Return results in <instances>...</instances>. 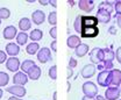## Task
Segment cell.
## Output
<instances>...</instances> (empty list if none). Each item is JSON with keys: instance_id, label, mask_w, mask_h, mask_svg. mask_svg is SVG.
I'll return each instance as SVG.
<instances>
[{"instance_id": "obj_1", "label": "cell", "mask_w": 121, "mask_h": 100, "mask_svg": "<svg viewBox=\"0 0 121 100\" xmlns=\"http://www.w3.org/2000/svg\"><path fill=\"white\" fill-rule=\"evenodd\" d=\"M83 93L86 97H97L98 96V87L93 82H85L83 84Z\"/></svg>"}, {"instance_id": "obj_2", "label": "cell", "mask_w": 121, "mask_h": 100, "mask_svg": "<svg viewBox=\"0 0 121 100\" xmlns=\"http://www.w3.org/2000/svg\"><path fill=\"white\" fill-rule=\"evenodd\" d=\"M97 82H98V85L101 87H109L111 86V72L106 71V70L101 71L97 77Z\"/></svg>"}, {"instance_id": "obj_3", "label": "cell", "mask_w": 121, "mask_h": 100, "mask_svg": "<svg viewBox=\"0 0 121 100\" xmlns=\"http://www.w3.org/2000/svg\"><path fill=\"white\" fill-rule=\"evenodd\" d=\"M90 59L94 64H100L104 62V51L100 48H94L90 52Z\"/></svg>"}, {"instance_id": "obj_4", "label": "cell", "mask_w": 121, "mask_h": 100, "mask_svg": "<svg viewBox=\"0 0 121 100\" xmlns=\"http://www.w3.org/2000/svg\"><path fill=\"white\" fill-rule=\"evenodd\" d=\"M99 28L98 27H82L80 29V36L84 39H93L98 36Z\"/></svg>"}, {"instance_id": "obj_5", "label": "cell", "mask_w": 121, "mask_h": 100, "mask_svg": "<svg viewBox=\"0 0 121 100\" xmlns=\"http://www.w3.org/2000/svg\"><path fill=\"white\" fill-rule=\"evenodd\" d=\"M82 27H98V19L92 15H80Z\"/></svg>"}, {"instance_id": "obj_6", "label": "cell", "mask_w": 121, "mask_h": 100, "mask_svg": "<svg viewBox=\"0 0 121 100\" xmlns=\"http://www.w3.org/2000/svg\"><path fill=\"white\" fill-rule=\"evenodd\" d=\"M6 91L11 94H13V97H17V98H22L26 96V87L20 85H13L9 87H6Z\"/></svg>"}, {"instance_id": "obj_7", "label": "cell", "mask_w": 121, "mask_h": 100, "mask_svg": "<svg viewBox=\"0 0 121 100\" xmlns=\"http://www.w3.org/2000/svg\"><path fill=\"white\" fill-rule=\"evenodd\" d=\"M120 97V90L115 86H109L105 91V99L106 100H119Z\"/></svg>"}, {"instance_id": "obj_8", "label": "cell", "mask_w": 121, "mask_h": 100, "mask_svg": "<svg viewBox=\"0 0 121 100\" xmlns=\"http://www.w3.org/2000/svg\"><path fill=\"white\" fill-rule=\"evenodd\" d=\"M37 55V59H39V62L40 63H42V64H44L47 62H49L50 59H51V50L49 49V48H42V49H40L39 50V52L36 54Z\"/></svg>"}, {"instance_id": "obj_9", "label": "cell", "mask_w": 121, "mask_h": 100, "mask_svg": "<svg viewBox=\"0 0 121 100\" xmlns=\"http://www.w3.org/2000/svg\"><path fill=\"white\" fill-rule=\"evenodd\" d=\"M21 66V63H20V59L16 57H9L7 58L6 61V68L12 72H17V70L20 69Z\"/></svg>"}, {"instance_id": "obj_10", "label": "cell", "mask_w": 121, "mask_h": 100, "mask_svg": "<svg viewBox=\"0 0 121 100\" xmlns=\"http://www.w3.org/2000/svg\"><path fill=\"white\" fill-rule=\"evenodd\" d=\"M78 6H79V9H82L83 12L91 13L94 9L95 4H94L93 0H79L78 1Z\"/></svg>"}, {"instance_id": "obj_11", "label": "cell", "mask_w": 121, "mask_h": 100, "mask_svg": "<svg viewBox=\"0 0 121 100\" xmlns=\"http://www.w3.org/2000/svg\"><path fill=\"white\" fill-rule=\"evenodd\" d=\"M28 76L23 72H16L13 77V85H20V86H25L28 83Z\"/></svg>"}, {"instance_id": "obj_12", "label": "cell", "mask_w": 121, "mask_h": 100, "mask_svg": "<svg viewBox=\"0 0 121 100\" xmlns=\"http://www.w3.org/2000/svg\"><path fill=\"white\" fill-rule=\"evenodd\" d=\"M95 71H97V68L93 65V64H86L82 71H80V74L83 78L85 79H89V78H92L94 74H95Z\"/></svg>"}, {"instance_id": "obj_13", "label": "cell", "mask_w": 121, "mask_h": 100, "mask_svg": "<svg viewBox=\"0 0 121 100\" xmlns=\"http://www.w3.org/2000/svg\"><path fill=\"white\" fill-rule=\"evenodd\" d=\"M109 72H111V86L119 87V85H121V71L119 69H113Z\"/></svg>"}, {"instance_id": "obj_14", "label": "cell", "mask_w": 121, "mask_h": 100, "mask_svg": "<svg viewBox=\"0 0 121 100\" xmlns=\"http://www.w3.org/2000/svg\"><path fill=\"white\" fill-rule=\"evenodd\" d=\"M44 20H45L44 12H42L40 9H36L35 12H33V14H31V21H33V23L40 26V25H42L44 22Z\"/></svg>"}, {"instance_id": "obj_15", "label": "cell", "mask_w": 121, "mask_h": 100, "mask_svg": "<svg viewBox=\"0 0 121 100\" xmlns=\"http://www.w3.org/2000/svg\"><path fill=\"white\" fill-rule=\"evenodd\" d=\"M2 35H4L5 40H13L17 35V30H16L14 26H7L2 30Z\"/></svg>"}, {"instance_id": "obj_16", "label": "cell", "mask_w": 121, "mask_h": 100, "mask_svg": "<svg viewBox=\"0 0 121 100\" xmlns=\"http://www.w3.org/2000/svg\"><path fill=\"white\" fill-rule=\"evenodd\" d=\"M5 50H6V54L9 55L11 57H16V55H19V52H20L19 45H17L16 43H13V42L7 43Z\"/></svg>"}, {"instance_id": "obj_17", "label": "cell", "mask_w": 121, "mask_h": 100, "mask_svg": "<svg viewBox=\"0 0 121 100\" xmlns=\"http://www.w3.org/2000/svg\"><path fill=\"white\" fill-rule=\"evenodd\" d=\"M41 74H42V70H41V68L37 66V65H34L29 70V72L27 73L28 78L31 79V80H37V79L41 77Z\"/></svg>"}, {"instance_id": "obj_18", "label": "cell", "mask_w": 121, "mask_h": 100, "mask_svg": "<svg viewBox=\"0 0 121 100\" xmlns=\"http://www.w3.org/2000/svg\"><path fill=\"white\" fill-rule=\"evenodd\" d=\"M66 44H68L69 48L76 49L79 44H82V42H80V37L77 36V35H70V36L68 37V40H66Z\"/></svg>"}, {"instance_id": "obj_19", "label": "cell", "mask_w": 121, "mask_h": 100, "mask_svg": "<svg viewBox=\"0 0 121 100\" xmlns=\"http://www.w3.org/2000/svg\"><path fill=\"white\" fill-rule=\"evenodd\" d=\"M95 17L98 19V22H101V23H108L111 21V14L100 9H98V14L95 15Z\"/></svg>"}, {"instance_id": "obj_20", "label": "cell", "mask_w": 121, "mask_h": 100, "mask_svg": "<svg viewBox=\"0 0 121 100\" xmlns=\"http://www.w3.org/2000/svg\"><path fill=\"white\" fill-rule=\"evenodd\" d=\"M87 52H89V45H87L86 43H82V44H79L75 50L76 56H78V57H84Z\"/></svg>"}, {"instance_id": "obj_21", "label": "cell", "mask_w": 121, "mask_h": 100, "mask_svg": "<svg viewBox=\"0 0 121 100\" xmlns=\"http://www.w3.org/2000/svg\"><path fill=\"white\" fill-rule=\"evenodd\" d=\"M19 28L21 31L26 33L27 30H29L31 28V21H30L28 17H22L20 21H19Z\"/></svg>"}, {"instance_id": "obj_22", "label": "cell", "mask_w": 121, "mask_h": 100, "mask_svg": "<svg viewBox=\"0 0 121 100\" xmlns=\"http://www.w3.org/2000/svg\"><path fill=\"white\" fill-rule=\"evenodd\" d=\"M35 65V62L34 61H31V59H26V61H23L22 63H21V66H20V69H21V72H23V73H28L29 70Z\"/></svg>"}, {"instance_id": "obj_23", "label": "cell", "mask_w": 121, "mask_h": 100, "mask_svg": "<svg viewBox=\"0 0 121 100\" xmlns=\"http://www.w3.org/2000/svg\"><path fill=\"white\" fill-rule=\"evenodd\" d=\"M43 37V31L41 29H33L29 34V39L34 42H37L40 40H42Z\"/></svg>"}, {"instance_id": "obj_24", "label": "cell", "mask_w": 121, "mask_h": 100, "mask_svg": "<svg viewBox=\"0 0 121 100\" xmlns=\"http://www.w3.org/2000/svg\"><path fill=\"white\" fill-rule=\"evenodd\" d=\"M39 50H40V45L37 42H31L27 44V47H26V51L28 55H35L39 52Z\"/></svg>"}, {"instance_id": "obj_25", "label": "cell", "mask_w": 121, "mask_h": 100, "mask_svg": "<svg viewBox=\"0 0 121 100\" xmlns=\"http://www.w3.org/2000/svg\"><path fill=\"white\" fill-rule=\"evenodd\" d=\"M28 39H29V35H28L27 33H23V31L17 33V35H16V42H17V45H25V44H27Z\"/></svg>"}, {"instance_id": "obj_26", "label": "cell", "mask_w": 121, "mask_h": 100, "mask_svg": "<svg viewBox=\"0 0 121 100\" xmlns=\"http://www.w3.org/2000/svg\"><path fill=\"white\" fill-rule=\"evenodd\" d=\"M113 4L112 2H109V1H103V2H100L99 4V7H98V9H100V11H105L107 13H112L113 12Z\"/></svg>"}, {"instance_id": "obj_27", "label": "cell", "mask_w": 121, "mask_h": 100, "mask_svg": "<svg viewBox=\"0 0 121 100\" xmlns=\"http://www.w3.org/2000/svg\"><path fill=\"white\" fill-rule=\"evenodd\" d=\"M104 51V62H113V59L115 58V52L108 48L103 49Z\"/></svg>"}, {"instance_id": "obj_28", "label": "cell", "mask_w": 121, "mask_h": 100, "mask_svg": "<svg viewBox=\"0 0 121 100\" xmlns=\"http://www.w3.org/2000/svg\"><path fill=\"white\" fill-rule=\"evenodd\" d=\"M9 82V76L4 71H0V87H4L8 84Z\"/></svg>"}, {"instance_id": "obj_29", "label": "cell", "mask_w": 121, "mask_h": 100, "mask_svg": "<svg viewBox=\"0 0 121 100\" xmlns=\"http://www.w3.org/2000/svg\"><path fill=\"white\" fill-rule=\"evenodd\" d=\"M48 22L52 27H56V25H57V12L49 13V15H48Z\"/></svg>"}, {"instance_id": "obj_30", "label": "cell", "mask_w": 121, "mask_h": 100, "mask_svg": "<svg viewBox=\"0 0 121 100\" xmlns=\"http://www.w3.org/2000/svg\"><path fill=\"white\" fill-rule=\"evenodd\" d=\"M49 77L52 79V80H56L57 79V66L56 65H52L49 68Z\"/></svg>"}, {"instance_id": "obj_31", "label": "cell", "mask_w": 121, "mask_h": 100, "mask_svg": "<svg viewBox=\"0 0 121 100\" xmlns=\"http://www.w3.org/2000/svg\"><path fill=\"white\" fill-rule=\"evenodd\" d=\"M11 16V11L6 7H2L0 8V19L4 20V19H8Z\"/></svg>"}, {"instance_id": "obj_32", "label": "cell", "mask_w": 121, "mask_h": 100, "mask_svg": "<svg viewBox=\"0 0 121 100\" xmlns=\"http://www.w3.org/2000/svg\"><path fill=\"white\" fill-rule=\"evenodd\" d=\"M73 27H75V30L77 33H80V29H82V22H80V15H78L76 17L75 22H73Z\"/></svg>"}, {"instance_id": "obj_33", "label": "cell", "mask_w": 121, "mask_h": 100, "mask_svg": "<svg viewBox=\"0 0 121 100\" xmlns=\"http://www.w3.org/2000/svg\"><path fill=\"white\" fill-rule=\"evenodd\" d=\"M114 9H115V12H117L118 16L121 15V0H118V1L114 2Z\"/></svg>"}, {"instance_id": "obj_34", "label": "cell", "mask_w": 121, "mask_h": 100, "mask_svg": "<svg viewBox=\"0 0 121 100\" xmlns=\"http://www.w3.org/2000/svg\"><path fill=\"white\" fill-rule=\"evenodd\" d=\"M49 35H50L54 40H56V39H57V28H56V27H52V28L49 30Z\"/></svg>"}, {"instance_id": "obj_35", "label": "cell", "mask_w": 121, "mask_h": 100, "mask_svg": "<svg viewBox=\"0 0 121 100\" xmlns=\"http://www.w3.org/2000/svg\"><path fill=\"white\" fill-rule=\"evenodd\" d=\"M6 61H7V54H6V51L0 50V64L5 63Z\"/></svg>"}, {"instance_id": "obj_36", "label": "cell", "mask_w": 121, "mask_h": 100, "mask_svg": "<svg viewBox=\"0 0 121 100\" xmlns=\"http://www.w3.org/2000/svg\"><path fill=\"white\" fill-rule=\"evenodd\" d=\"M77 59H75L73 57H70L69 59V68H71V69H75L76 66H77Z\"/></svg>"}, {"instance_id": "obj_37", "label": "cell", "mask_w": 121, "mask_h": 100, "mask_svg": "<svg viewBox=\"0 0 121 100\" xmlns=\"http://www.w3.org/2000/svg\"><path fill=\"white\" fill-rule=\"evenodd\" d=\"M115 58H117V61H118V62L121 64V47H119V48L117 49V52H115Z\"/></svg>"}, {"instance_id": "obj_38", "label": "cell", "mask_w": 121, "mask_h": 100, "mask_svg": "<svg viewBox=\"0 0 121 100\" xmlns=\"http://www.w3.org/2000/svg\"><path fill=\"white\" fill-rule=\"evenodd\" d=\"M51 50L54 52H57V41H52L51 42Z\"/></svg>"}, {"instance_id": "obj_39", "label": "cell", "mask_w": 121, "mask_h": 100, "mask_svg": "<svg viewBox=\"0 0 121 100\" xmlns=\"http://www.w3.org/2000/svg\"><path fill=\"white\" fill-rule=\"evenodd\" d=\"M72 74H73V69H71V68L68 66V78H71Z\"/></svg>"}, {"instance_id": "obj_40", "label": "cell", "mask_w": 121, "mask_h": 100, "mask_svg": "<svg viewBox=\"0 0 121 100\" xmlns=\"http://www.w3.org/2000/svg\"><path fill=\"white\" fill-rule=\"evenodd\" d=\"M49 4H50L52 7H55V8L57 7V1H56V0H49Z\"/></svg>"}, {"instance_id": "obj_41", "label": "cell", "mask_w": 121, "mask_h": 100, "mask_svg": "<svg viewBox=\"0 0 121 100\" xmlns=\"http://www.w3.org/2000/svg\"><path fill=\"white\" fill-rule=\"evenodd\" d=\"M117 19V25H118V27L121 28V15H119L118 17H115Z\"/></svg>"}, {"instance_id": "obj_42", "label": "cell", "mask_w": 121, "mask_h": 100, "mask_svg": "<svg viewBox=\"0 0 121 100\" xmlns=\"http://www.w3.org/2000/svg\"><path fill=\"white\" fill-rule=\"evenodd\" d=\"M39 2H40L41 5L45 6V5H48V4H49V0H39Z\"/></svg>"}, {"instance_id": "obj_43", "label": "cell", "mask_w": 121, "mask_h": 100, "mask_svg": "<svg viewBox=\"0 0 121 100\" xmlns=\"http://www.w3.org/2000/svg\"><path fill=\"white\" fill-rule=\"evenodd\" d=\"M82 100H95V98L94 97H86V96H84Z\"/></svg>"}, {"instance_id": "obj_44", "label": "cell", "mask_w": 121, "mask_h": 100, "mask_svg": "<svg viewBox=\"0 0 121 100\" xmlns=\"http://www.w3.org/2000/svg\"><path fill=\"white\" fill-rule=\"evenodd\" d=\"M109 33H111V34H113V35H114V34H117L115 28H114V27H111V28H109Z\"/></svg>"}, {"instance_id": "obj_45", "label": "cell", "mask_w": 121, "mask_h": 100, "mask_svg": "<svg viewBox=\"0 0 121 100\" xmlns=\"http://www.w3.org/2000/svg\"><path fill=\"white\" fill-rule=\"evenodd\" d=\"M8 100H22L21 98H17V97H9Z\"/></svg>"}, {"instance_id": "obj_46", "label": "cell", "mask_w": 121, "mask_h": 100, "mask_svg": "<svg viewBox=\"0 0 121 100\" xmlns=\"http://www.w3.org/2000/svg\"><path fill=\"white\" fill-rule=\"evenodd\" d=\"M52 99L57 100V91H55V92H54V94H52Z\"/></svg>"}, {"instance_id": "obj_47", "label": "cell", "mask_w": 121, "mask_h": 100, "mask_svg": "<svg viewBox=\"0 0 121 100\" xmlns=\"http://www.w3.org/2000/svg\"><path fill=\"white\" fill-rule=\"evenodd\" d=\"M97 99H98V100H106L105 98H103V97H101V96H99V94L97 96Z\"/></svg>"}, {"instance_id": "obj_48", "label": "cell", "mask_w": 121, "mask_h": 100, "mask_svg": "<svg viewBox=\"0 0 121 100\" xmlns=\"http://www.w3.org/2000/svg\"><path fill=\"white\" fill-rule=\"evenodd\" d=\"M70 87H71V85H70V82H68V92H70Z\"/></svg>"}, {"instance_id": "obj_49", "label": "cell", "mask_w": 121, "mask_h": 100, "mask_svg": "<svg viewBox=\"0 0 121 100\" xmlns=\"http://www.w3.org/2000/svg\"><path fill=\"white\" fill-rule=\"evenodd\" d=\"M2 94H4V91H2V90L0 88V99L2 98Z\"/></svg>"}, {"instance_id": "obj_50", "label": "cell", "mask_w": 121, "mask_h": 100, "mask_svg": "<svg viewBox=\"0 0 121 100\" xmlns=\"http://www.w3.org/2000/svg\"><path fill=\"white\" fill-rule=\"evenodd\" d=\"M68 2H69V4H70V5H71V6H73V5H75V1H70V0H69V1H68Z\"/></svg>"}, {"instance_id": "obj_51", "label": "cell", "mask_w": 121, "mask_h": 100, "mask_svg": "<svg viewBox=\"0 0 121 100\" xmlns=\"http://www.w3.org/2000/svg\"><path fill=\"white\" fill-rule=\"evenodd\" d=\"M0 25H1V19H0Z\"/></svg>"}, {"instance_id": "obj_52", "label": "cell", "mask_w": 121, "mask_h": 100, "mask_svg": "<svg viewBox=\"0 0 121 100\" xmlns=\"http://www.w3.org/2000/svg\"><path fill=\"white\" fill-rule=\"evenodd\" d=\"M119 100H121V99H119Z\"/></svg>"}]
</instances>
